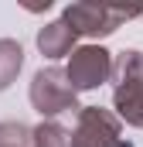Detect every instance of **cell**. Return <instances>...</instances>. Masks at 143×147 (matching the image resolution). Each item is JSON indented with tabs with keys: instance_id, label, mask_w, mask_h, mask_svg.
Instances as JSON below:
<instances>
[{
	"instance_id": "obj_9",
	"label": "cell",
	"mask_w": 143,
	"mask_h": 147,
	"mask_svg": "<svg viewBox=\"0 0 143 147\" xmlns=\"http://www.w3.org/2000/svg\"><path fill=\"white\" fill-rule=\"evenodd\" d=\"M68 134H65V127L61 123H55V120H41L34 127V147H68Z\"/></svg>"
},
{
	"instance_id": "obj_6",
	"label": "cell",
	"mask_w": 143,
	"mask_h": 147,
	"mask_svg": "<svg viewBox=\"0 0 143 147\" xmlns=\"http://www.w3.org/2000/svg\"><path fill=\"white\" fill-rule=\"evenodd\" d=\"M75 31H72L65 21H51L37 31V48L44 58H61V55H72L75 51Z\"/></svg>"
},
{
	"instance_id": "obj_3",
	"label": "cell",
	"mask_w": 143,
	"mask_h": 147,
	"mask_svg": "<svg viewBox=\"0 0 143 147\" xmlns=\"http://www.w3.org/2000/svg\"><path fill=\"white\" fill-rule=\"evenodd\" d=\"M31 106H34L41 116H58V113H78V99H75V89L68 82V72L65 69H41V72L31 79Z\"/></svg>"
},
{
	"instance_id": "obj_5",
	"label": "cell",
	"mask_w": 143,
	"mask_h": 147,
	"mask_svg": "<svg viewBox=\"0 0 143 147\" xmlns=\"http://www.w3.org/2000/svg\"><path fill=\"white\" fill-rule=\"evenodd\" d=\"M68 82L75 92H89V89H99L102 82L112 79V55H109L102 45H82L72 51L68 62Z\"/></svg>"
},
{
	"instance_id": "obj_1",
	"label": "cell",
	"mask_w": 143,
	"mask_h": 147,
	"mask_svg": "<svg viewBox=\"0 0 143 147\" xmlns=\"http://www.w3.org/2000/svg\"><path fill=\"white\" fill-rule=\"evenodd\" d=\"M112 106L116 116L143 130V51L126 48L112 58Z\"/></svg>"
},
{
	"instance_id": "obj_8",
	"label": "cell",
	"mask_w": 143,
	"mask_h": 147,
	"mask_svg": "<svg viewBox=\"0 0 143 147\" xmlns=\"http://www.w3.org/2000/svg\"><path fill=\"white\" fill-rule=\"evenodd\" d=\"M0 147H34V127H24L17 120L0 123Z\"/></svg>"
},
{
	"instance_id": "obj_4",
	"label": "cell",
	"mask_w": 143,
	"mask_h": 147,
	"mask_svg": "<svg viewBox=\"0 0 143 147\" xmlns=\"http://www.w3.org/2000/svg\"><path fill=\"white\" fill-rule=\"evenodd\" d=\"M68 147H130V140H123L116 113L102 106H82Z\"/></svg>"
},
{
	"instance_id": "obj_2",
	"label": "cell",
	"mask_w": 143,
	"mask_h": 147,
	"mask_svg": "<svg viewBox=\"0 0 143 147\" xmlns=\"http://www.w3.org/2000/svg\"><path fill=\"white\" fill-rule=\"evenodd\" d=\"M140 7H112V3H68L65 7V24L82 38H109L119 31L126 21L140 17Z\"/></svg>"
},
{
	"instance_id": "obj_7",
	"label": "cell",
	"mask_w": 143,
	"mask_h": 147,
	"mask_svg": "<svg viewBox=\"0 0 143 147\" xmlns=\"http://www.w3.org/2000/svg\"><path fill=\"white\" fill-rule=\"evenodd\" d=\"M24 69V48L14 38H0V89H7Z\"/></svg>"
}]
</instances>
